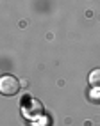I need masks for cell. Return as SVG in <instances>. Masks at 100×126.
I'll list each match as a JSON object with an SVG mask.
<instances>
[{"label":"cell","mask_w":100,"mask_h":126,"mask_svg":"<svg viewBox=\"0 0 100 126\" xmlns=\"http://www.w3.org/2000/svg\"><path fill=\"white\" fill-rule=\"evenodd\" d=\"M23 114L27 117H36V115H41L43 114V107H41V103L38 101V99H30V103L23 108Z\"/></svg>","instance_id":"cell-2"},{"label":"cell","mask_w":100,"mask_h":126,"mask_svg":"<svg viewBox=\"0 0 100 126\" xmlns=\"http://www.w3.org/2000/svg\"><path fill=\"white\" fill-rule=\"evenodd\" d=\"M88 80H89V83L93 87H98L100 89V68H97V69H93L89 73V77H88Z\"/></svg>","instance_id":"cell-3"},{"label":"cell","mask_w":100,"mask_h":126,"mask_svg":"<svg viewBox=\"0 0 100 126\" xmlns=\"http://www.w3.org/2000/svg\"><path fill=\"white\" fill-rule=\"evenodd\" d=\"M18 91H20V82H18L16 77H13V75H4V77L0 78V92H2L4 96H13Z\"/></svg>","instance_id":"cell-1"},{"label":"cell","mask_w":100,"mask_h":126,"mask_svg":"<svg viewBox=\"0 0 100 126\" xmlns=\"http://www.w3.org/2000/svg\"><path fill=\"white\" fill-rule=\"evenodd\" d=\"M89 98L93 99V101H100V94H95V91H91V92H89Z\"/></svg>","instance_id":"cell-4"}]
</instances>
